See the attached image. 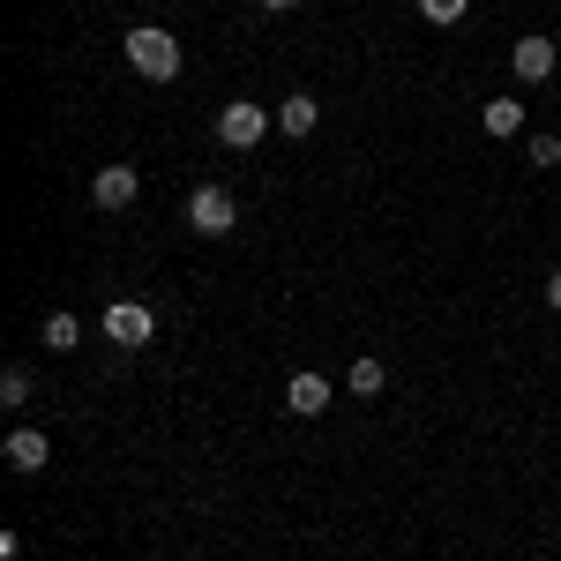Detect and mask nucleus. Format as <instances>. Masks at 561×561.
<instances>
[{"label": "nucleus", "instance_id": "f257e3e1", "mask_svg": "<svg viewBox=\"0 0 561 561\" xmlns=\"http://www.w3.org/2000/svg\"><path fill=\"white\" fill-rule=\"evenodd\" d=\"M128 68L142 76V83H173L180 68H187V53H180V38H173V31L142 23V31H128Z\"/></svg>", "mask_w": 561, "mask_h": 561}, {"label": "nucleus", "instance_id": "f03ea898", "mask_svg": "<svg viewBox=\"0 0 561 561\" xmlns=\"http://www.w3.org/2000/svg\"><path fill=\"white\" fill-rule=\"evenodd\" d=\"M270 121H277L270 105H255V98H232V105L217 113V142H225V150H255L262 135H270Z\"/></svg>", "mask_w": 561, "mask_h": 561}, {"label": "nucleus", "instance_id": "7ed1b4c3", "mask_svg": "<svg viewBox=\"0 0 561 561\" xmlns=\"http://www.w3.org/2000/svg\"><path fill=\"white\" fill-rule=\"evenodd\" d=\"M187 225H195L203 240H225V232L240 225V203H232L225 187H195V195H187Z\"/></svg>", "mask_w": 561, "mask_h": 561}, {"label": "nucleus", "instance_id": "20e7f679", "mask_svg": "<svg viewBox=\"0 0 561 561\" xmlns=\"http://www.w3.org/2000/svg\"><path fill=\"white\" fill-rule=\"evenodd\" d=\"M150 330H158V314H150L142 300H113V307H105V337H113L121 352L150 345Z\"/></svg>", "mask_w": 561, "mask_h": 561}, {"label": "nucleus", "instance_id": "39448f33", "mask_svg": "<svg viewBox=\"0 0 561 561\" xmlns=\"http://www.w3.org/2000/svg\"><path fill=\"white\" fill-rule=\"evenodd\" d=\"M135 195H142V173L135 165H98V180H90V203L98 210H128Z\"/></svg>", "mask_w": 561, "mask_h": 561}, {"label": "nucleus", "instance_id": "423d86ee", "mask_svg": "<svg viewBox=\"0 0 561 561\" xmlns=\"http://www.w3.org/2000/svg\"><path fill=\"white\" fill-rule=\"evenodd\" d=\"M510 68H517V83H547V76H554V38L524 31V38L510 45Z\"/></svg>", "mask_w": 561, "mask_h": 561}, {"label": "nucleus", "instance_id": "0eeeda50", "mask_svg": "<svg viewBox=\"0 0 561 561\" xmlns=\"http://www.w3.org/2000/svg\"><path fill=\"white\" fill-rule=\"evenodd\" d=\"M0 457H8L15 472H45V465H53V442H45V427H15L0 442Z\"/></svg>", "mask_w": 561, "mask_h": 561}, {"label": "nucleus", "instance_id": "6e6552de", "mask_svg": "<svg viewBox=\"0 0 561 561\" xmlns=\"http://www.w3.org/2000/svg\"><path fill=\"white\" fill-rule=\"evenodd\" d=\"M330 397H337V389L322 382V375H293V382H285V412H293V420H322Z\"/></svg>", "mask_w": 561, "mask_h": 561}, {"label": "nucleus", "instance_id": "1a4fd4ad", "mask_svg": "<svg viewBox=\"0 0 561 561\" xmlns=\"http://www.w3.org/2000/svg\"><path fill=\"white\" fill-rule=\"evenodd\" d=\"M479 128H486V135H502V142H510V135L524 128V105H517V98H486V105H479Z\"/></svg>", "mask_w": 561, "mask_h": 561}, {"label": "nucleus", "instance_id": "9d476101", "mask_svg": "<svg viewBox=\"0 0 561 561\" xmlns=\"http://www.w3.org/2000/svg\"><path fill=\"white\" fill-rule=\"evenodd\" d=\"M314 121H322V105H314L307 90H293V98L277 105V128H285V135H314Z\"/></svg>", "mask_w": 561, "mask_h": 561}, {"label": "nucleus", "instance_id": "9b49d317", "mask_svg": "<svg viewBox=\"0 0 561 561\" xmlns=\"http://www.w3.org/2000/svg\"><path fill=\"white\" fill-rule=\"evenodd\" d=\"M382 382H389V367L375 359V352H359V359L345 367V389H352V397H382Z\"/></svg>", "mask_w": 561, "mask_h": 561}, {"label": "nucleus", "instance_id": "f8f14e48", "mask_svg": "<svg viewBox=\"0 0 561 561\" xmlns=\"http://www.w3.org/2000/svg\"><path fill=\"white\" fill-rule=\"evenodd\" d=\"M76 345H83V322H76L68 307H53V314H45V352H76Z\"/></svg>", "mask_w": 561, "mask_h": 561}, {"label": "nucleus", "instance_id": "ddd939ff", "mask_svg": "<svg viewBox=\"0 0 561 561\" xmlns=\"http://www.w3.org/2000/svg\"><path fill=\"white\" fill-rule=\"evenodd\" d=\"M524 158H531V173H554V165H561V135H531Z\"/></svg>", "mask_w": 561, "mask_h": 561}, {"label": "nucleus", "instance_id": "4468645a", "mask_svg": "<svg viewBox=\"0 0 561 561\" xmlns=\"http://www.w3.org/2000/svg\"><path fill=\"white\" fill-rule=\"evenodd\" d=\"M0 404H31V367H8L0 375Z\"/></svg>", "mask_w": 561, "mask_h": 561}, {"label": "nucleus", "instance_id": "2eb2a0df", "mask_svg": "<svg viewBox=\"0 0 561 561\" xmlns=\"http://www.w3.org/2000/svg\"><path fill=\"white\" fill-rule=\"evenodd\" d=\"M465 8H472V0H420L427 23H465Z\"/></svg>", "mask_w": 561, "mask_h": 561}, {"label": "nucleus", "instance_id": "dca6fc26", "mask_svg": "<svg viewBox=\"0 0 561 561\" xmlns=\"http://www.w3.org/2000/svg\"><path fill=\"white\" fill-rule=\"evenodd\" d=\"M547 307L561 314V270H547Z\"/></svg>", "mask_w": 561, "mask_h": 561}, {"label": "nucleus", "instance_id": "f3484780", "mask_svg": "<svg viewBox=\"0 0 561 561\" xmlns=\"http://www.w3.org/2000/svg\"><path fill=\"white\" fill-rule=\"evenodd\" d=\"M255 8H270V15H293V8H300V0H255Z\"/></svg>", "mask_w": 561, "mask_h": 561}]
</instances>
